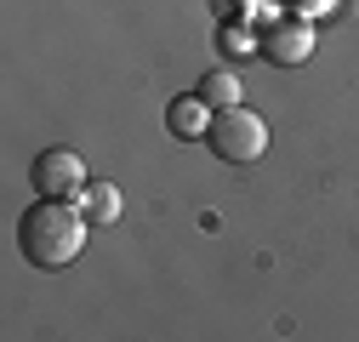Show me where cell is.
<instances>
[{
  "label": "cell",
  "instance_id": "cell-1",
  "mask_svg": "<svg viewBox=\"0 0 359 342\" xmlns=\"http://www.w3.org/2000/svg\"><path fill=\"white\" fill-rule=\"evenodd\" d=\"M86 211L80 200H40L23 211V223H18V245L34 268H69L74 256L86 251Z\"/></svg>",
  "mask_w": 359,
  "mask_h": 342
},
{
  "label": "cell",
  "instance_id": "cell-2",
  "mask_svg": "<svg viewBox=\"0 0 359 342\" xmlns=\"http://www.w3.org/2000/svg\"><path fill=\"white\" fill-rule=\"evenodd\" d=\"M205 143H211L222 160L251 165V160H262V154H268V120H262V114H251L245 103H234V109H217V120H211Z\"/></svg>",
  "mask_w": 359,
  "mask_h": 342
},
{
  "label": "cell",
  "instance_id": "cell-3",
  "mask_svg": "<svg viewBox=\"0 0 359 342\" xmlns=\"http://www.w3.org/2000/svg\"><path fill=\"white\" fill-rule=\"evenodd\" d=\"M29 183H34L40 200H74V194L86 189V160H80L74 149H46V154L34 160Z\"/></svg>",
  "mask_w": 359,
  "mask_h": 342
},
{
  "label": "cell",
  "instance_id": "cell-4",
  "mask_svg": "<svg viewBox=\"0 0 359 342\" xmlns=\"http://www.w3.org/2000/svg\"><path fill=\"white\" fill-rule=\"evenodd\" d=\"M257 52L268 63H280V69H297L313 57V29L308 18H268V29L257 34Z\"/></svg>",
  "mask_w": 359,
  "mask_h": 342
},
{
  "label": "cell",
  "instance_id": "cell-5",
  "mask_svg": "<svg viewBox=\"0 0 359 342\" xmlns=\"http://www.w3.org/2000/svg\"><path fill=\"white\" fill-rule=\"evenodd\" d=\"M211 120H217V109L194 92V97H177L171 109H165V125H171V137H183V143H200L205 132H211Z\"/></svg>",
  "mask_w": 359,
  "mask_h": 342
},
{
  "label": "cell",
  "instance_id": "cell-6",
  "mask_svg": "<svg viewBox=\"0 0 359 342\" xmlns=\"http://www.w3.org/2000/svg\"><path fill=\"white\" fill-rule=\"evenodd\" d=\"M200 97H205L211 109H234V103L245 97V86H240V74H234V69H205Z\"/></svg>",
  "mask_w": 359,
  "mask_h": 342
},
{
  "label": "cell",
  "instance_id": "cell-7",
  "mask_svg": "<svg viewBox=\"0 0 359 342\" xmlns=\"http://www.w3.org/2000/svg\"><path fill=\"white\" fill-rule=\"evenodd\" d=\"M74 200H80V211H86L92 223H114V217H120V189H114V183H86Z\"/></svg>",
  "mask_w": 359,
  "mask_h": 342
}]
</instances>
